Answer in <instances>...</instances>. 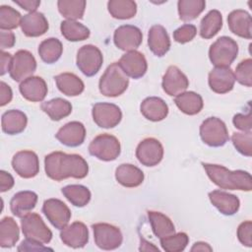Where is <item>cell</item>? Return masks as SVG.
<instances>
[{"mask_svg": "<svg viewBox=\"0 0 252 252\" xmlns=\"http://www.w3.org/2000/svg\"><path fill=\"white\" fill-rule=\"evenodd\" d=\"M46 250H51V248H47L43 246L42 243H38L30 239H25L22 241L20 246L18 247V251H46Z\"/></svg>", "mask_w": 252, "mask_h": 252, "instance_id": "49", "label": "cell"}, {"mask_svg": "<svg viewBox=\"0 0 252 252\" xmlns=\"http://www.w3.org/2000/svg\"><path fill=\"white\" fill-rule=\"evenodd\" d=\"M174 102L176 106L187 115H195L199 113L204 106L202 96L195 92H184L179 94L175 96Z\"/></svg>", "mask_w": 252, "mask_h": 252, "instance_id": "31", "label": "cell"}, {"mask_svg": "<svg viewBox=\"0 0 252 252\" xmlns=\"http://www.w3.org/2000/svg\"><path fill=\"white\" fill-rule=\"evenodd\" d=\"M55 138L64 146L79 147L86 138V128L79 121H71L62 126L55 134Z\"/></svg>", "mask_w": 252, "mask_h": 252, "instance_id": "19", "label": "cell"}, {"mask_svg": "<svg viewBox=\"0 0 252 252\" xmlns=\"http://www.w3.org/2000/svg\"><path fill=\"white\" fill-rule=\"evenodd\" d=\"M12 97H13V93L11 88L5 82H1L0 83V105L1 106L6 105L12 100Z\"/></svg>", "mask_w": 252, "mask_h": 252, "instance_id": "51", "label": "cell"}, {"mask_svg": "<svg viewBox=\"0 0 252 252\" xmlns=\"http://www.w3.org/2000/svg\"><path fill=\"white\" fill-rule=\"evenodd\" d=\"M21 227L27 239L47 244L52 238L51 230L46 226L41 217L36 213H30L21 220Z\"/></svg>", "mask_w": 252, "mask_h": 252, "instance_id": "7", "label": "cell"}, {"mask_svg": "<svg viewBox=\"0 0 252 252\" xmlns=\"http://www.w3.org/2000/svg\"><path fill=\"white\" fill-rule=\"evenodd\" d=\"M205 7L204 0H179L177 3L179 19L184 22L192 21L204 11Z\"/></svg>", "mask_w": 252, "mask_h": 252, "instance_id": "40", "label": "cell"}, {"mask_svg": "<svg viewBox=\"0 0 252 252\" xmlns=\"http://www.w3.org/2000/svg\"><path fill=\"white\" fill-rule=\"evenodd\" d=\"M14 3L19 5L21 8H23L26 11L35 12V10L40 5L39 0H14Z\"/></svg>", "mask_w": 252, "mask_h": 252, "instance_id": "53", "label": "cell"}, {"mask_svg": "<svg viewBox=\"0 0 252 252\" xmlns=\"http://www.w3.org/2000/svg\"><path fill=\"white\" fill-rule=\"evenodd\" d=\"M59 13L67 20L82 19L86 9L85 0H59L57 2Z\"/></svg>", "mask_w": 252, "mask_h": 252, "instance_id": "41", "label": "cell"}, {"mask_svg": "<svg viewBox=\"0 0 252 252\" xmlns=\"http://www.w3.org/2000/svg\"><path fill=\"white\" fill-rule=\"evenodd\" d=\"M110 15L118 20H128L137 13V4L132 0H110L107 3Z\"/></svg>", "mask_w": 252, "mask_h": 252, "instance_id": "38", "label": "cell"}, {"mask_svg": "<svg viewBox=\"0 0 252 252\" xmlns=\"http://www.w3.org/2000/svg\"><path fill=\"white\" fill-rule=\"evenodd\" d=\"M94 238L96 246L103 250H114L118 248L123 241L121 230L110 223L98 222L92 225Z\"/></svg>", "mask_w": 252, "mask_h": 252, "instance_id": "9", "label": "cell"}, {"mask_svg": "<svg viewBox=\"0 0 252 252\" xmlns=\"http://www.w3.org/2000/svg\"><path fill=\"white\" fill-rule=\"evenodd\" d=\"M42 213L50 223L57 229H63L71 219V211L68 206L59 199H47L42 206Z\"/></svg>", "mask_w": 252, "mask_h": 252, "instance_id": "12", "label": "cell"}, {"mask_svg": "<svg viewBox=\"0 0 252 252\" xmlns=\"http://www.w3.org/2000/svg\"><path fill=\"white\" fill-rule=\"evenodd\" d=\"M41 109L43 112H45L51 120L59 121L72 112V104L68 100L56 97L53 99H50L48 101H44L41 103Z\"/></svg>", "mask_w": 252, "mask_h": 252, "instance_id": "33", "label": "cell"}, {"mask_svg": "<svg viewBox=\"0 0 252 252\" xmlns=\"http://www.w3.org/2000/svg\"><path fill=\"white\" fill-rule=\"evenodd\" d=\"M36 69V60L28 50H18L13 56L9 74L16 82H23L34 73Z\"/></svg>", "mask_w": 252, "mask_h": 252, "instance_id": "10", "label": "cell"}, {"mask_svg": "<svg viewBox=\"0 0 252 252\" xmlns=\"http://www.w3.org/2000/svg\"><path fill=\"white\" fill-rule=\"evenodd\" d=\"M63 45L58 38L49 37L40 42L38 46V54L46 64L55 63L62 55Z\"/></svg>", "mask_w": 252, "mask_h": 252, "instance_id": "36", "label": "cell"}, {"mask_svg": "<svg viewBox=\"0 0 252 252\" xmlns=\"http://www.w3.org/2000/svg\"><path fill=\"white\" fill-rule=\"evenodd\" d=\"M77 67L87 77L94 76L102 66L103 56L101 51L94 45L86 44L77 52Z\"/></svg>", "mask_w": 252, "mask_h": 252, "instance_id": "8", "label": "cell"}, {"mask_svg": "<svg viewBox=\"0 0 252 252\" xmlns=\"http://www.w3.org/2000/svg\"><path fill=\"white\" fill-rule=\"evenodd\" d=\"M231 141L235 149L243 156L252 155V134L251 131L235 132L231 136Z\"/></svg>", "mask_w": 252, "mask_h": 252, "instance_id": "44", "label": "cell"}, {"mask_svg": "<svg viewBox=\"0 0 252 252\" xmlns=\"http://www.w3.org/2000/svg\"><path fill=\"white\" fill-rule=\"evenodd\" d=\"M222 28V16L218 10H211L200 23V35L205 39L214 37Z\"/></svg>", "mask_w": 252, "mask_h": 252, "instance_id": "35", "label": "cell"}, {"mask_svg": "<svg viewBox=\"0 0 252 252\" xmlns=\"http://www.w3.org/2000/svg\"><path fill=\"white\" fill-rule=\"evenodd\" d=\"M15 184V180L13 178V176L5 171V170H1L0 171V191L6 192L8 190H10Z\"/></svg>", "mask_w": 252, "mask_h": 252, "instance_id": "50", "label": "cell"}, {"mask_svg": "<svg viewBox=\"0 0 252 252\" xmlns=\"http://www.w3.org/2000/svg\"><path fill=\"white\" fill-rule=\"evenodd\" d=\"M118 63L125 74L133 79L142 78L148 69V63L144 54L137 50L128 51L123 54Z\"/></svg>", "mask_w": 252, "mask_h": 252, "instance_id": "18", "label": "cell"}, {"mask_svg": "<svg viewBox=\"0 0 252 252\" xmlns=\"http://www.w3.org/2000/svg\"><path fill=\"white\" fill-rule=\"evenodd\" d=\"M62 194L75 207H85L91 201V191L84 185L71 184L62 188Z\"/></svg>", "mask_w": 252, "mask_h": 252, "instance_id": "37", "label": "cell"}, {"mask_svg": "<svg viewBox=\"0 0 252 252\" xmlns=\"http://www.w3.org/2000/svg\"><path fill=\"white\" fill-rule=\"evenodd\" d=\"M12 167L23 178H32L39 171L37 155L32 151H20L12 158Z\"/></svg>", "mask_w": 252, "mask_h": 252, "instance_id": "15", "label": "cell"}, {"mask_svg": "<svg viewBox=\"0 0 252 252\" xmlns=\"http://www.w3.org/2000/svg\"><path fill=\"white\" fill-rule=\"evenodd\" d=\"M37 202V195L32 191H20L10 201V210L17 218H24L34 209Z\"/></svg>", "mask_w": 252, "mask_h": 252, "instance_id": "26", "label": "cell"}, {"mask_svg": "<svg viewBox=\"0 0 252 252\" xmlns=\"http://www.w3.org/2000/svg\"><path fill=\"white\" fill-rule=\"evenodd\" d=\"M159 240L160 245L164 251L181 252L186 248L189 242V237L185 232H178L159 238Z\"/></svg>", "mask_w": 252, "mask_h": 252, "instance_id": "43", "label": "cell"}, {"mask_svg": "<svg viewBox=\"0 0 252 252\" xmlns=\"http://www.w3.org/2000/svg\"><path fill=\"white\" fill-rule=\"evenodd\" d=\"M20 230L16 220L11 217H5L0 221V246L11 248L19 240Z\"/></svg>", "mask_w": 252, "mask_h": 252, "instance_id": "34", "label": "cell"}, {"mask_svg": "<svg viewBox=\"0 0 252 252\" xmlns=\"http://www.w3.org/2000/svg\"><path fill=\"white\" fill-rule=\"evenodd\" d=\"M227 23L232 33L246 39H251L252 20L248 12L241 9L231 11L227 16Z\"/></svg>", "mask_w": 252, "mask_h": 252, "instance_id": "22", "label": "cell"}, {"mask_svg": "<svg viewBox=\"0 0 252 252\" xmlns=\"http://www.w3.org/2000/svg\"><path fill=\"white\" fill-rule=\"evenodd\" d=\"M27 123V115L19 109H10L2 114V130L8 135H17L22 133L26 129Z\"/></svg>", "mask_w": 252, "mask_h": 252, "instance_id": "28", "label": "cell"}, {"mask_svg": "<svg viewBox=\"0 0 252 252\" xmlns=\"http://www.w3.org/2000/svg\"><path fill=\"white\" fill-rule=\"evenodd\" d=\"M19 90L24 98L32 102L42 101L47 94V85L38 76H32L21 82Z\"/></svg>", "mask_w": 252, "mask_h": 252, "instance_id": "21", "label": "cell"}, {"mask_svg": "<svg viewBox=\"0 0 252 252\" xmlns=\"http://www.w3.org/2000/svg\"><path fill=\"white\" fill-rule=\"evenodd\" d=\"M238 54V44L229 36L219 37L209 49V58L216 67H229Z\"/></svg>", "mask_w": 252, "mask_h": 252, "instance_id": "4", "label": "cell"}, {"mask_svg": "<svg viewBox=\"0 0 252 252\" xmlns=\"http://www.w3.org/2000/svg\"><path fill=\"white\" fill-rule=\"evenodd\" d=\"M233 73L235 81L250 88L252 86V59L247 58L239 62Z\"/></svg>", "mask_w": 252, "mask_h": 252, "instance_id": "45", "label": "cell"}, {"mask_svg": "<svg viewBox=\"0 0 252 252\" xmlns=\"http://www.w3.org/2000/svg\"><path fill=\"white\" fill-rule=\"evenodd\" d=\"M140 250H144V251L154 250V251H158V249L157 247H155L154 245H152V243H149L148 241H146L142 237H141V247H140Z\"/></svg>", "mask_w": 252, "mask_h": 252, "instance_id": "56", "label": "cell"}, {"mask_svg": "<svg viewBox=\"0 0 252 252\" xmlns=\"http://www.w3.org/2000/svg\"><path fill=\"white\" fill-rule=\"evenodd\" d=\"M60 238L69 247L83 248L89 241V230L84 222L74 221L61 229Z\"/></svg>", "mask_w": 252, "mask_h": 252, "instance_id": "20", "label": "cell"}, {"mask_svg": "<svg viewBox=\"0 0 252 252\" xmlns=\"http://www.w3.org/2000/svg\"><path fill=\"white\" fill-rule=\"evenodd\" d=\"M58 90L65 95L76 96L84 92V82L73 73H61L54 77Z\"/></svg>", "mask_w": 252, "mask_h": 252, "instance_id": "30", "label": "cell"}, {"mask_svg": "<svg viewBox=\"0 0 252 252\" xmlns=\"http://www.w3.org/2000/svg\"><path fill=\"white\" fill-rule=\"evenodd\" d=\"M252 222L246 220L241 222L237 228V238L241 244L247 247L252 246Z\"/></svg>", "mask_w": 252, "mask_h": 252, "instance_id": "47", "label": "cell"}, {"mask_svg": "<svg viewBox=\"0 0 252 252\" xmlns=\"http://www.w3.org/2000/svg\"><path fill=\"white\" fill-rule=\"evenodd\" d=\"M197 34V29L194 25L185 24L173 32V38L178 43H186L191 41Z\"/></svg>", "mask_w": 252, "mask_h": 252, "instance_id": "46", "label": "cell"}, {"mask_svg": "<svg viewBox=\"0 0 252 252\" xmlns=\"http://www.w3.org/2000/svg\"><path fill=\"white\" fill-rule=\"evenodd\" d=\"M209 199L222 215L232 216L238 212L240 201L237 196L221 190H214L209 193Z\"/></svg>", "mask_w": 252, "mask_h": 252, "instance_id": "24", "label": "cell"}, {"mask_svg": "<svg viewBox=\"0 0 252 252\" xmlns=\"http://www.w3.org/2000/svg\"><path fill=\"white\" fill-rule=\"evenodd\" d=\"M0 36H1V49H5V48H11L14 46L15 41H16V37L15 34L12 32L9 31H1L0 32Z\"/></svg>", "mask_w": 252, "mask_h": 252, "instance_id": "52", "label": "cell"}, {"mask_svg": "<svg viewBox=\"0 0 252 252\" xmlns=\"http://www.w3.org/2000/svg\"><path fill=\"white\" fill-rule=\"evenodd\" d=\"M161 86L165 94L170 96H176L186 91L189 87V80L177 66L171 65L162 77Z\"/></svg>", "mask_w": 252, "mask_h": 252, "instance_id": "16", "label": "cell"}, {"mask_svg": "<svg viewBox=\"0 0 252 252\" xmlns=\"http://www.w3.org/2000/svg\"><path fill=\"white\" fill-rule=\"evenodd\" d=\"M44 169L50 179L61 181L69 177L85 178L89 172V165L80 155L53 152L45 157Z\"/></svg>", "mask_w": 252, "mask_h": 252, "instance_id": "1", "label": "cell"}, {"mask_svg": "<svg viewBox=\"0 0 252 252\" xmlns=\"http://www.w3.org/2000/svg\"><path fill=\"white\" fill-rule=\"evenodd\" d=\"M92 115L94 123L100 128H113L122 119L121 109L113 103L97 102L93 106Z\"/></svg>", "mask_w": 252, "mask_h": 252, "instance_id": "11", "label": "cell"}, {"mask_svg": "<svg viewBox=\"0 0 252 252\" xmlns=\"http://www.w3.org/2000/svg\"><path fill=\"white\" fill-rule=\"evenodd\" d=\"M208 83L213 92L220 94H226L234 87V73L229 67H215L209 73Z\"/></svg>", "mask_w": 252, "mask_h": 252, "instance_id": "17", "label": "cell"}, {"mask_svg": "<svg viewBox=\"0 0 252 252\" xmlns=\"http://www.w3.org/2000/svg\"><path fill=\"white\" fill-rule=\"evenodd\" d=\"M150 50L158 57L165 55L170 48V39L166 30L160 25H154L148 33Z\"/></svg>", "mask_w": 252, "mask_h": 252, "instance_id": "25", "label": "cell"}, {"mask_svg": "<svg viewBox=\"0 0 252 252\" xmlns=\"http://www.w3.org/2000/svg\"><path fill=\"white\" fill-rule=\"evenodd\" d=\"M148 217L151 222L152 230L157 237L162 238L175 233V226L167 216L160 212L149 211Z\"/></svg>", "mask_w": 252, "mask_h": 252, "instance_id": "32", "label": "cell"}, {"mask_svg": "<svg viewBox=\"0 0 252 252\" xmlns=\"http://www.w3.org/2000/svg\"><path fill=\"white\" fill-rule=\"evenodd\" d=\"M129 79L118 62L110 64L98 82L101 94L109 97L121 95L128 88Z\"/></svg>", "mask_w": 252, "mask_h": 252, "instance_id": "3", "label": "cell"}, {"mask_svg": "<svg viewBox=\"0 0 252 252\" xmlns=\"http://www.w3.org/2000/svg\"><path fill=\"white\" fill-rule=\"evenodd\" d=\"M141 113L150 121L158 122L163 120L168 114V105L158 96H150L145 98L140 105Z\"/></svg>", "mask_w": 252, "mask_h": 252, "instance_id": "27", "label": "cell"}, {"mask_svg": "<svg viewBox=\"0 0 252 252\" xmlns=\"http://www.w3.org/2000/svg\"><path fill=\"white\" fill-rule=\"evenodd\" d=\"M21 29L29 37H37L44 34L48 30V22L40 12H31L22 17Z\"/></svg>", "mask_w": 252, "mask_h": 252, "instance_id": "23", "label": "cell"}, {"mask_svg": "<svg viewBox=\"0 0 252 252\" xmlns=\"http://www.w3.org/2000/svg\"><path fill=\"white\" fill-rule=\"evenodd\" d=\"M21 14L14 8L2 5L0 6V29L1 31H10L17 29L21 25Z\"/></svg>", "mask_w": 252, "mask_h": 252, "instance_id": "42", "label": "cell"}, {"mask_svg": "<svg viewBox=\"0 0 252 252\" xmlns=\"http://www.w3.org/2000/svg\"><path fill=\"white\" fill-rule=\"evenodd\" d=\"M208 177L221 189L250 191L252 189V177L244 170H229L223 165L202 162Z\"/></svg>", "mask_w": 252, "mask_h": 252, "instance_id": "2", "label": "cell"}, {"mask_svg": "<svg viewBox=\"0 0 252 252\" xmlns=\"http://www.w3.org/2000/svg\"><path fill=\"white\" fill-rule=\"evenodd\" d=\"M121 147L118 139L110 134L96 136L89 145V153L103 161H111L118 158Z\"/></svg>", "mask_w": 252, "mask_h": 252, "instance_id": "5", "label": "cell"}, {"mask_svg": "<svg viewBox=\"0 0 252 252\" xmlns=\"http://www.w3.org/2000/svg\"><path fill=\"white\" fill-rule=\"evenodd\" d=\"M60 31L62 35L69 41L85 40L91 33L90 30L86 26L72 20L63 21L60 25Z\"/></svg>", "mask_w": 252, "mask_h": 252, "instance_id": "39", "label": "cell"}, {"mask_svg": "<svg viewBox=\"0 0 252 252\" xmlns=\"http://www.w3.org/2000/svg\"><path fill=\"white\" fill-rule=\"evenodd\" d=\"M233 125L235 128L246 132V131H251L252 128V115L251 111L249 110L247 113H237L233 116L232 119Z\"/></svg>", "mask_w": 252, "mask_h": 252, "instance_id": "48", "label": "cell"}, {"mask_svg": "<svg viewBox=\"0 0 252 252\" xmlns=\"http://www.w3.org/2000/svg\"><path fill=\"white\" fill-rule=\"evenodd\" d=\"M115 178L122 186L132 188L143 183L144 173L139 167L131 163H122L115 170Z\"/></svg>", "mask_w": 252, "mask_h": 252, "instance_id": "29", "label": "cell"}, {"mask_svg": "<svg viewBox=\"0 0 252 252\" xmlns=\"http://www.w3.org/2000/svg\"><path fill=\"white\" fill-rule=\"evenodd\" d=\"M191 251H213V248L206 242L203 241H199V242H195L194 245L191 248Z\"/></svg>", "mask_w": 252, "mask_h": 252, "instance_id": "55", "label": "cell"}, {"mask_svg": "<svg viewBox=\"0 0 252 252\" xmlns=\"http://www.w3.org/2000/svg\"><path fill=\"white\" fill-rule=\"evenodd\" d=\"M12 59L13 57L11 56L10 53L5 52V51H1V64H0V68H1V76L5 75L7 72L10 71V67H11V63H12Z\"/></svg>", "mask_w": 252, "mask_h": 252, "instance_id": "54", "label": "cell"}, {"mask_svg": "<svg viewBox=\"0 0 252 252\" xmlns=\"http://www.w3.org/2000/svg\"><path fill=\"white\" fill-rule=\"evenodd\" d=\"M200 137L206 145L215 148L223 146L229 139L224 122L218 117H209L202 122Z\"/></svg>", "mask_w": 252, "mask_h": 252, "instance_id": "6", "label": "cell"}, {"mask_svg": "<svg viewBox=\"0 0 252 252\" xmlns=\"http://www.w3.org/2000/svg\"><path fill=\"white\" fill-rule=\"evenodd\" d=\"M113 41L116 47L124 51L136 50L143 41L141 30L132 25H123L118 27L113 34Z\"/></svg>", "mask_w": 252, "mask_h": 252, "instance_id": "14", "label": "cell"}, {"mask_svg": "<svg viewBox=\"0 0 252 252\" xmlns=\"http://www.w3.org/2000/svg\"><path fill=\"white\" fill-rule=\"evenodd\" d=\"M136 158L143 165L155 166L163 158V147L158 140L146 138L137 146Z\"/></svg>", "mask_w": 252, "mask_h": 252, "instance_id": "13", "label": "cell"}]
</instances>
